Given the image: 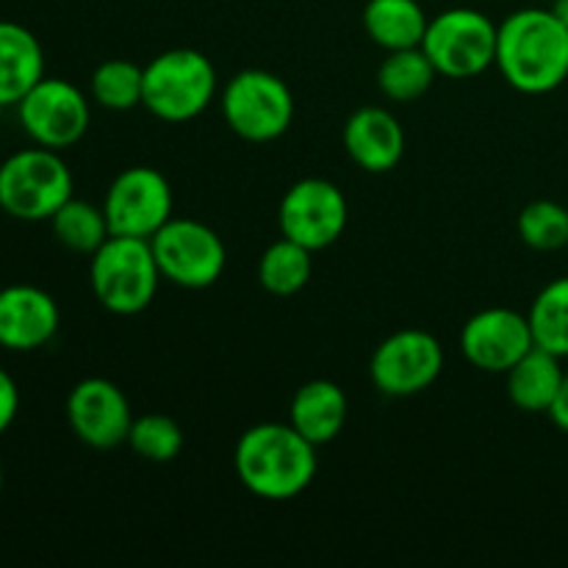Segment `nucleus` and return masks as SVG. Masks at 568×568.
Returning <instances> with one entry per match:
<instances>
[{
    "mask_svg": "<svg viewBox=\"0 0 568 568\" xmlns=\"http://www.w3.org/2000/svg\"><path fill=\"white\" fill-rule=\"evenodd\" d=\"M499 75L521 94H549L568 81V31L552 9H519L497 28Z\"/></svg>",
    "mask_w": 568,
    "mask_h": 568,
    "instance_id": "obj_1",
    "label": "nucleus"
},
{
    "mask_svg": "<svg viewBox=\"0 0 568 568\" xmlns=\"http://www.w3.org/2000/svg\"><path fill=\"white\" fill-rule=\"evenodd\" d=\"M316 449L320 447L300 436L288 422H264L242 433L233 453V469L253 497L288 503L314 483L320 469Z\"/></svg>",
    "mask_w": 568,
    "mask_h": 568,
    "instance_id": "obj_2",
    "label": "nucleus"
},
{
    "mask_svg": "<svg viewBox=\"0 0 568 568\" xmlns=\"http://www.w3.org/2000/svg\"><path fill=\"white\" fill-rule=\"evenodd\" d=\"M89 281L109 314L136 316L153 305L164 277L150 239L109 236L98 253L89 255Z\"/></svg>",
    "mask_w": 568,
    "mask_h": 568,
    "instance_id": "obj_3",
    "label": "nucleus"
},
{
    "mask_svg": "<svg viewBox=\"0 0 568 568\" xmlns=\"http://www.w3.org/2000/svg\"><path fill=\"white\" fill-rule=\"evenodd\" d=\"M220 92L216 70L194 48H172L144 64L142 105L164 122H189L203 114Z\"/></svg>",
    "mask_w": 568,
    "mask_h": 568,
    "instance_id": "obj_4",
    "label": "nucleus"
},
{
    "mask_svg": "<svg viewBox=\"0 0 568 568\" xmlns=\"http://www.w3.org/2000/svg\"><path fill=\"white\" fill-rule=\"evenodd\" d=\"M72 172L59 150L26 148L0 164V211L20 222H44L72 197Z\"/></svg>",
    "mask_w": 568,
    "mask_h": 568,
    "instance_id": "obj_5",
    "label": "nucleus"
},
{
    "mask_svg": "<svg viewBox=\"0 0 568 568\" xmlns=\"http://www.w3.org/2000/svg\"><path fill=\"white\" fill-rule=\"evenodd\" d=\"M497 22L477 9H447L427 22L422 50L438 75L466 81L497 64Z\"/></svg>",
    "mask_w": 568,
    "mask_h": 568,
    "instance_id": "obj_6",
    "label": "nucleus"
},
{
    "mask_svg": "<svg viewBox=\"0 0 568 568\" xmlns=\"http://www.w3.org/2000/svg\"><path fill=\"white\" fill-rule=\"evenodd\" d=\"M220 109L239 139L275 142L292 128L294 94L275 72L242 70L222 87Z\"/></svg>",
    "mask_w": 568,
    "mask_h": 568,
    "instance_id": "obj_7",
    "label": "nucleus"
},
{
    "mask_svg": "<svg viewBox=\"0 0 568 568\" xmlns=\"http://www.w3.org/2000/svg\"><path fill=\"white\" fill-rule=\"evenodd\" d=\"M153 255L161 277L175 286L200 292L211 288L227 266L225 242L205 222L172 216L153 239Z\"/></svg>",
    "mask_w": 568,
    "mask_h": 568,
    "instance_id": "obj_8",
    "label": "nucleus"
},
{
    "mask_svg": "<svg viewBox=\"0 0 568 568\" xmlns=\"http://www.w3.org/2000/svg\"><path fill=\"white\" fill-rule=\"evenodd\" d=\"M14 109L26 136L39 148L59 150V153L81 142L92 122V105L87 94L64 78L44 75Z\"/></svg>",
    "mask_w": 568,
    "mask_h": 568,
    "instance_id": "obj_9",
    "label": "nucleus"
},
{
    "mask_svg": "<svg viewBox=\"0 0 568 568\" xmlns=\"http://www.w3.org/2000/svg\"><path fill=\"white\" fill-rule=\"evenodd\" d=\"M103 211L111 236L153 239L175 216V194L164 172L128 166L111 181Z\"/></svg>",
    "mask_w": 568,
    "mask_h": 568,
    "instance_id": "obj_10",
    "label": "nucleus"
},
{
    "mask_svg": "<svg viewBox=\"0 0 568 568\" xmlns=\"http://www.w3.org/2000/svg\"><path fill=\"white\" fill-rule=\"evenodd\" d=\"M444 372V347L433 333L405 327L375 347L369 377L383 397L405 399L427 392Z\"/></svg>",
    "mask_w": 568,
    "mask_h": 568,
    "instance_id": "obj_11",
    "label": "nucleus"
},
{
    "mask_svg": "<svg viewBox=\"0 0 568 568\" xmlns=\"http://www.w3.org/2000/svg\"><path fill=\"white\" fill-rule=\"evenodd\" d=\"M349 222V205L342 189L325 178H303L281 200V236L303 244L311 253L327 250L342 239Z\"/></svg>",
    "mask_w": 568,
    "mask_h": 568,
    "instance_id": "obj_12",
    "label": "nucleus"
},
{
    "mask_svg": "<svg viewBox=\"0 0 568 568\" xmlns=\"http://www.w3.org/2000/svg\"><path fill=\"white\" fill-rule=\"evenodd\" d=\"M133 410L125 392L105 377L75 383L67 397V422L81 444L92 449H116L128 444Z\"/></svg>",
    "mask_w": 568,
    "mask_h": 568,
    "instance_id": "obj_13",
    "label": "nucleus"
},
{
    "mask_svg": "<svg viewBox=\"0 0 568 568\" xmlns=\"http://www.w3.org/2000/svg\"><path fill=\"white\" fill-rule=\"evenodd\" d=\"M536 347L527 314L514 308H486L469 316L460 331V353L475 369L505 375Z\"/></svg>",
    "mask_w": 568,
    "mask_h": 568,
    "instance_id": "obj_14",
    "label": "nucleus"
},
{
    "mask_svg": "<svg viewBox=\"0 0 568 568\" xmlns=\"http://www.w3.org/2000/svg\"><path fill=\"white\" fill-rule=\"evenodd\" d=\"M61 325L59 303L44 288L11 283L0 288V347L33 353L53 342Z\"/></svg>",
    "mask_w": 568,
    "mask_h": 568,
    "instance_id": "obj_15",
    "label": "nucleus"
},
{
    "mask_svg": "<svg viewBox=\"0 0 568 568\" xmlns=\"http://www.w3.org/2000/svg\"><path fill=\"white\" fill-rule=\"evenodd\" d=\"M344 153L355 166L372 175L397 170L405 155V131L383 105H361L347 116L342 131Z\"/></svg>",
    "mask_w": 568,
    "mask_h": 568,
    "instance_id": "obj_16",
    "label": "nucleus"
},
{
    "mask_svg": "<svg viewBox=\"0 0 568 568\" xmlns=\"http://www.w3.org/2000/svg\"><path fill=\"white\" fill-rule=\"evenodd\" d=\"M349 416V399L333 381H308L294 392L288 405V425L314 447L336 442Z\"/></svg>",
    "mask_w": 568,
    "mask_h": 568,
    "instance_id": "obj_17",
    "label": "nucleus"
},
{
    "mask_svg": "<svg viewBox=\"0 0 568 568\" xmlns=\"http://www.w3.org/2000/svg\"><path fill=\"white\" fill-rule=\"evenodd\" d=\"M44 78V50L20 22L0 20V109L17 105Z\"/></svg>",
    "mask_w": 568,
    "mask_h": 568,
    "instance_id": "obj_18",
    "label": "nucleus"
},
{
    "mask_svg": "<svg viewBox=\"0 0 568 568\" xmlns=\"http://www.w3.org/2000/svg\"><path fill=\"white\" fill-rule=\"evenodd\" d=\"M560 361L564 358L547 353V349L532 347L519 364L505 372V381H508L505 388H508L510 403L525 414H547L566 377Z\"/></svg>",
    "mask_w": 568,
    "mask_h": 568,
    "instance_id": "obj_19",
    "label": "nucleus"
},
{
    "mask_svg": "<svg viewBox=\"0 0 568 568\" xmlns=\"http://www.w3.org/2000/svg\"><path fill=\"white\" fill-rule=\"evenodd\" d=\"M430 17L419 0H369L364 6V31L386 53L422 48Z\"/></svg>",
    "mask_w": 568,
    "mask_h": 568,
    "instance_id": "obj_20",
    "label": "nucleus"
},
{
    "mask_svg": "<svg viewBox=\"0 0 568 568\" xmlns=\"http://www.w3.org/2000/svg\"><path fill=\"white\" fill-rule=\"evenodd\" d=\"M436 67L422 48L392 50L377 67V89L392 103H414L436 81Z\"/></svg>",
    "mask_w": 568,
    "mask_h": 568,
    "instance_id": "obj_21",
    "label": "nucleus"
},
{
    "mask_svg": "<svg viewBox=\"0 0 568 568\" xmlns=\"http://www.w3.org/2000/svg\"><path fill=\"white\" fill-rule=\"evenodd\" d=\"M311 255L314 253L308 247L286 236L272 242L258 261L261 288L275 294V297H292V294L303 292L311 281V272H314Z\"/></svg>",
    "mask_w": 568,
    "mask_h": 568,
    "instance_id": "obj_22",
    "label": "nucleus"
},
{
    "mask_svg": "<svg viewBox=\"0 0 568 568\" xmlns=\"http://www.w3.org/2000/svg\"><path fill=\"white\" fill-rule=\"evenodd\" d=\"M55 242L64 244L67 250L81 255H92L109 242L111 227L105 220L103 205H92L87 200L70 197L53 216H50Z\"/></svg>",
    "mask_w": 568,
    "mask_h": 568,
    "instance_id": "obj_23",
    "label": "nucleus"
},
{
    "mask_svg": "<svg viewBox=\"0 0 568 568\" xmlns=\"http://www.w3.org/2000/svg\"><path fill=\"white\" fill-rule=\"evenodd\" d=\"M527 320L536 347L568 358V275L555 277L536 294Z\"/></svg>",
    "mask_w": 568,
    "mask_h": 568,
    "instance_id": "obj_24",
    "label": "nucleus"
},
{
    "mask_svg": "<svg viewBox=\"0 0 568 568\" xmlns=\"http://www.w3.org/2000/svg\"><path fill=\"white\" fill-rule=\"evenodd\" d=\"M89 94L100 109L131 111L142 105L144 94V67L128 59H105L94 67Z\"/></svg>",
    "mask_w": 568,
    "mask_h": 568,
    "instance_id": "obj_25",
    "label": "nucleus"
},
{
    "mask_svg": "<svg viewBox=\"0 0 568 568\" xmlns=\"http://www.w3.org/2000/svg\"><path fill=\"white\" fill-rule=\"evenodd\" d=\"M516 231L521 242L536 253L568 250V209L555 200H532L521 209Z\"/></svg>",
    "mask_w": 568,
    "mask_h": 568,
    "instance_id": "obj_26",
    "label": "nucleus"
},
{
    "mask_svg": "<svg viewBox=\"0 0 568 568\" xmlns=\"http://www.w3.org/2000/svg\"><path fill=\"white\" fill-rule=\"evenodd\" d=\"M128 447L148 464H172L183 453V430L172 416H136L128 433Z\"/></svg>",
    "mask_w": 568,
    "mask_h": 568,
    "instance_id": "obj_27",
    "label": "nucleus"
},
{
    "mask_svg": "<svg viewBox=\"0 0 568 568\" xmlns=\"http://www.w3.org/2000/svg\"><path fill=\"white\" fill-rule=\"evenodd\" d=\"M17 414H20V388L9 372L0 369V436L14 425Z\"/></svg>",
    "mask_w": 568,
    "mask_h": 568,
    "instance_id": "obj_28",
    "label": "nucleus"
},
{
    "mask_svg": "<svg viewBox=\"0 0 568 568\" xmlns=\"http://www.w3.org/2000/svg\"><path fill=\"white\" fill-rule=\"evenodd\" d=\"M547 416L552 419V425L558 427V430L568 433V375L564 377V383H560V392L558 397L552 399V405H549Z\"/></svg>",
    "mask_w": 568,
    "mask_h": 568,
    "instance_id": "obj_29",
    "label": "nucleus"
},
{
    "mask_svg": "<svg viewBox=\"0 0 568 568\" xmlns=\"http://www.w3.org/2000/svg\"><path fill=\"white\" fill-rule=\"evenodd\" d=\"M552 11H555V14H558V20L564 22L566 31H568V0H555Z\"/></svg>",
    "mask_w": 568,
    "mask_h": 568,
    "instance_id": "obj_30",
    "label": "nucleus"
},
{
    "mask_svg": "<svg viewBox=\"0 0 568 568\" xmlns=\"http://www.w3.org/2000/svg\"><path fill=\"white\" fill-rule=\"evenodd\" d=\"M0 494H3V466H0Z\"/></svg>",
    "mask_w": 568,
    "mask_h": 568,
    "instance_id": "obj_31",
    "label": "nucleus"
}]
</instances>
